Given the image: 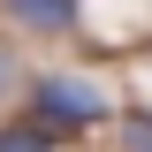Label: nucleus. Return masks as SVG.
Wrapping results in <instances>:
<instances>
[{"label": "nucleus", "instance_id": "f257e3e1", "mask_svg": "<svg viewBox=\"0 0 152 152\" xmlns=\"http://www.w3.org/2000/svg\"><path fill=\"white\" fill-rule=\"evenodd\" d=\"M31 122L46 137L91 129V122H107V91L84 84V76H38V84H31Z\"/></svg>", "mask_w": 152, "mask_h": 152}, {"label": "nucleus", "instance_id": "f03ea898", "mask_svg": "<svg viewBox=\"0 0 152 152\" xmlns=\"http://www.w3.org/2000/svg\"><path fill=\"white\" fill-rule=\"evenodd\" d=\"M23 31H69L76 23V0H0Z\"/></svg>", "mask_w": 152, "mask_h": 152}, {"label": "nucleus", "instance_id": "39448f33", "mask_svg": "<svg viewBox=\"0 0 152 152\" xmlns=\"http://www.w3.org/2000/svg\"><path fill=\"white\" fill-rule=\"evenodd\" d=\"M8 84H15V61H8V46H0V91H8Z\"/></svg>", "mask_w": 152, "mask_h": 152}, {"label": "nucleus", "instance_id": "7ed1b4c3", "mask_svg": "<svg viewBox=\"0 0 152 152\" xmlns=\"http://www.w3.org/2000/svg\"><path fill=\"white\" fill-rule=\"evenodd\" d=\"M114 152H152V107H129L114 122Z\"/></svg>", "mask_w": 152, "mask_h": 152}, {"label": "nucleus", "instance_id": "20e7f679", "mask_svg": "<svg viewBox=\"0 0 152 152\" xmlns=\"http://www.w3.org/2000/svg\"><path fill=\"white\" fill-rule=\"evenodd\" d=\"M0 152H53V137L38 122H0Z\"/></svg>", "mask_w": 152, "mask_h": 152}]
</instances>
